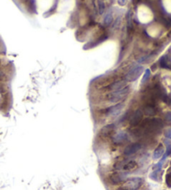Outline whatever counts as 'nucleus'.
<instances>
[{
	"mask_svg": "<svg viewBox=\"0 0 171 190\" xmlns=\"http://www.w3.org/2000/svg\"><path fill=\"white\" fill-rule=\"evenodd\" d=\"M144 70V68L142 66H134L128 72L127 74L125 75V80L129 82L135 81L136 79H139V77L140 76L142 72Z\"/></svg>",
	"mask_w": 171,
	"mask_h": 190,
	"instance_id": "20e7f679",
	"label": "nucleus"
},
{
	"mask_svg": "<svg viewBox=\"0 0 171 190\" xmlns=\"http://www.w3.org/2000/svg\"><path fill=\"white\" fill-rule=\"evenodd\" d=\"M128 140V134L125 132H119L115 134L112 138V141L115 144H121Z\"/></svg>",
	"mask_w": 171,
	"mask_h": 190,
	"instance_id": "1a4fd4ad",
	"label": "nucleus"
},
{
	"mask_svg": "<svg viewBox=\"0 0 171 190\" xmlns=\"http://www.w3.org/2000/svg\"><path fill=\"white\" fill-rule=\"evenodd\" d=\"M164 135L167 139H171V129H168L164 133Z\"/></svg>",
	"mask_w": 171,
	"mask_h": 190,
	"instance_id": "412c9836",
	"label": "nucleus"
},
{
	"mask_svg": "<svg viewBox=\"0 0 171 190\" xmlns=\"http://www.w3.org/2000/svg\"><path fill=\"white\" fill-rule=\"evenodd\" d=\"M166 183L169 187H171V171L166 175Z\"/></svg>",
	"mask_w": 171,
	"mask_h": 190,
	"instance_id": "aec40b11",
	"label": "nucleus"
},
{
	"mask_svg": "<svg viewBox=\"0 0 171 190\" xmlns=\"http://www.w3.org/2000/svg\"><path fill=\"white\" fill-rule=\"evenodd\" d=\"M127 22H128V25L129 28L132 27V13H131L130 11L128 12L127 14Z\"/></svg>",
	"mask_w": 171,
	"mask_h": 190,
	"instance_id": "6ab92c4d",
	"label": "nucleus"
},
{
	"mask_svg": "<svg viewBox=\"0 0 171 190\" xmlns=\"http://www.w3.org/2000/svg\"><path fill=\"white\" fill-rule=\"evenodd\" d=\"M1 76H2V73L0 72V78H1Z\"/></svg>",
	"mask_w": 171,
	"mask_h": 190,
	"instance_id": "b1692460",
	"label": "nucleus"
},
{
	"mask_svg": "<svg viewBox=\"0 0 171 190\" xmlns=\"http://www.w3.org/2000/svg\"><path fill=\"white\" fill-rule=\"evenodd\" d=\"M144 112L146 115L148 116H154L156 114L155 105H151V104H146V106L144 109Z\"/></svg>",
	"mask_w": 171,
	"mask_h": 190,
	"instance_id": "f8f14e48",
	"label": "nucleus"
},
{
	"mask_svg": "<svg viewBox=\"0 0 171 190\" xmlns=\"http://www.w3.org/2000/svg\"><path fill=\"white\" fill-rule=\"evenodd\" d=\"M114 129H115V124H108V125H105L102 129H101V134H102L103 136H105V137H106V136L110 135V134L113 132Z\"/></svg>",
	"mask_w": 171,
	"mask_h": 190,
	"instance_id": "ddd939ff",
	"label": "nucleus"
},
{
	"mask_svg": "<svg viewBox=\"0 0 171 190\" xmlns=\"http://www.w3.org/2000/svg\"><path fill=\"white\" fill-rule=\"evenodd\" d=\"M123 108H124V104H118L115 106L109 108L106 111V114L110 117H116L122 111Z\"/></svg>",
	"mask_w": 171,
	"mask_h": 190,
	"instance_id": "6e6552de",
	"label": "nucleus"
},
{
	"mask_svg": "<svg viewBox=\"0 0 171 190\" xmlns=\"http://www.w3.org/2000/svg\"><path fill=\"white\" fill-rule=\"evenodd\" d=\"M142 119H143V112L141 111L140 109H137L131 115L130 119H129V124L133 127L138 126L142 121Z\"/></svg>",
	"mask_w": 171,
	"mask_h": 190,
	"instance_id": "423d86ee",
	"label": "nucleus"
},
{
	"mask_svg": "<svg viewBox=\"0 0 171 190\" xmlns=\"http://www.w3.org/2000/svg\"><path fill=\"white\" fill-rule=\"evenodd\" d=\"M118 3L120 6H125L127 3V0H118Z\"/></svg>",
	"mask_w": 171,
	"mask_h": 190,
	"instance_id": "5701e85b",
	"label": "nucleus"
},
{
	"mask_svg": "<svg viewBox=\"0 0 171 190\" xmlns=\"http://www.w3.org/2000/svg\"><path fill=\"white\" fill-rule=\"evenodd\" d=\"M165 119L167 121L171 122V112H169L165 114Z\"/></svg>",
	"mask_w": 171,
	"mask_h": 190,
	"instance_id": "4be33fe9",
	"label": "nucleus"
},
{
	"mask_svg": "<svg viewBox=\"0 0 171 190\" xmlns=\"http://www.w3.org/2000/svg\"><path fill=\"white\" fill-rule=\"evenodd\" d=\"M137 168H138V163L135 161L131 160V161H128V162L123 163V166L120 167V168L125 172H131V171L135 170Z\"/></svg>",
	"mask_w": 171,
	"mask_h": 190,
	"instance_id": "9d476101",
	"label": "nucleus"
},
{
	"mask_svg": "<svg viewBox=\"0 0 171 190\" xmlns=\"http://www.w3.org/2000/svg\"><path fill=\"white\" fill-rule=\"evenodd\" d=\"M129 93V87L126 86L122 89L110 93L108 95V99L111 103H119L122 101L123 99H125L128 96Z\"/></svg>",
	"mask_w": 171,
	"mask_h": 190,
	"instance_id": "f03ea898",
	"label": "nucleus"
},
{
	"mask_svg": "<svg viewBox=\"0 0 171 190\" xmlns=\"http://www.w3.org/2000/svg\"><path fill=\"white\" fill-rule=\"evenodd\" d=\"M98 3H99V13H100V14H103L105 9V3H104L102 0H99Z\"/></svg>",
	"mask_w": 171,
	"mask_h": 190,
	"instance_id": "f3484780",
	"label": "nucleus"
},
{
	"mask_svg": "<svg viewBox=\"0 0 171 190\" xmlns=\"http://www.w3.org/2000/svg\"><path fill=\"white\" fill-rule=\"evenodd\" d=\"M126 84H127L126 80H119V81H116L115 83H113L112 84H110L109 86V89L111 92L120 90V89H122L125 87H126Z\"/></svg>",
	"mask_w": 171,
	"mask_h": 190,
	"instance_id": "9b49d317",
	"label": "nucleus"
},
{
	"mask_svg": "<svg viewBox=\"0 0 171 190\" xmlns=\"http://www.w3.org/2000/svg\"><path fill=\"white\" fill-rule=\"evenodd\" d=\"M164 149L162 145H159L158 147L156 148V149L154 150V159H159L160 158L161 156L164 154Z\"/></svg>",
	"mask_w": 171,
	"mask_h": 190,
	"instance_id": "4468645a",
	"label": "nucleus"
},
{
	"mask_svg": "<svg viewBox=\"0 0 171 190\" xmlns=\"http://www.w3.org/2000/svg\"><path fill=\"white\" fill-rule=\"evenodd\" d=\"M149 76H150V70H149V69H146L144 75L143 77V79H142V84H144V83L148 80Z\"/></svg>",
	"mask_w": 171,
	"mask_h": 190,
	"instance_id": "a211bd4d",
	"label": "nucleus"
},
{
	"mask_svg": "<svg viewBox=\"0 0 171 190\" xmlns=\"http://www.w3.org/2000/svg\"><path fill=\"white\" fill-rule=\"evenodd\" d=\"M127 179V176L121 173H115L110 177V181L112 184H120Z\"/></svg>",
	"mask_w": 171,
	"mask_h": 190,
	"instance_id": "0eeeda50",
	"label": "nucleus"
},
{
	"mask_svg": "<svg viewBox=\"0 0 171 190\" xmlns=\"http://www.w3.org/2000/svg\"><path fill=\"white\" fill-rule=\"evenodd\" d=\"M164 144L166 146V156H171V141L169 139H165Z\"/></svg>",
	"mask_w": 171,
	"mask_h": 190,
	"instance_id": "dca6fc26",
	"label": "nucleus"
},
{
	"mask_svg": "<svg viewBox=\"0 0 171 190\" xmlns=\"http://www.w3.org/2000/svg\"><path fill=\"white\" fill-rule=\"evenodd\" d=\"M113 21V15L111 12H108L105 16V18H104V23H105L106 26L110 25V23H112Z\"/></svg>",
	"mask_w": 171,
	"mask_h": 190,
	"instance_id": "2eb2a0df",
	"label": "nucleus"
},
{
	"mask_svg": "<svg viewBox=\"0 0 171 190\" xmlns=\"http://www.w3.org/2000/svg\"><path fill=\"white\" fill-rule=\"evenodd\" d=\"M141 148H142V144H141L140 143L131 144H129V146L125 148V150H124V154L125 156H131V155L136 153L139 150H140Z\"/></svg>",
	"mask_w": 171,
	"mask_h": 190,
	"instance_id": "39448f33",
	"label": "nucleus"
},
{
	"mask_svg": "<svg viewBox=\"0 0 171 190\" xmlns=\"http://www.w3.org/2000/svg\"><path fill=\"white\" fill-rule=\"evenodd\" d=\"M143 183L141 178H133L128 179L118 190H138Z\"/></svg>",
	"mask_w": 171,
	"mask_h": 190,
	"instance_id": "7ed1b4c3",
	"label": "nucleus"
},
{
	"mask_svg": "<svg viewBox=\"0 0 171 190\" xmlns=\"http://www.w3.org/2000/svg\"><path fill=\"white\" fill-rule=\"evenodd\" d=\"M164 126L163 121L159 119H146L140 124V128L147 135L160 131Z\"/></svg>",
	"mask_w": 171,
	"mask_h": 190,
	"instance_id": "f257e3e1",
	"label": "nucleus"
}]
</instances>
